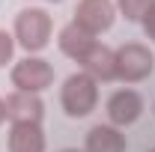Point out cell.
<instances>
[{"label": "cell", "mask_w": 155, "mask_h": 152, "mask_svg": "<svg viewBox=\"0 0 155 152\" xmlns=\"http://www.w3.org/2000/svg\"><path fill=\"white\" fill-rule=\"evenodd\" d=\"M9 81H12V90L42 95L45 90L54 87V66H51L45 57H39V54H27L24 60L12 63Z\"/></svg>", "instance_id": "3"}, {"label": "cell", "mask_w": 155, "mask_h": 152, "mask_svg": "<svg viewBox=\"0 0 155 152\" xmlns=\"http://www.w3.org/2000/svg\"><path fill=\"white\" fill-rule=\"evenodd\" d=\"M114 3H116V12L125 21H134V24H140L146 18V12L155 6V0H114Z\"/></svg>", "instance_id": "12"}, {"label": "cell", "mask_w": 155, "mask_h": 152, "mask_svg": "<svg viewBox=\"0 0 155 152\" xmlns=\"http://www.w3.org/2000/svg\"><path fill=\"white\" fill-rule=\"evenodd\" d=\"M3 104H6V119L9 122H39L42 125V116H45L42 95L12 90V93L3 98Z\"/></svg>", "instance_id": "8"}, {"label": "cell", "mask_w": 155, "mask_h": 152, "mask_svg": "<svg viewBox=\"0 0 155 152\" xmlns=\"http://www.w3.org/2000/svg\"><path fill=\"white\" fill-rule=\"evenodd\" d=\"M15 36L9 33V30H3L0 27V69H6L9 63H12V57H15Z\"/></svg>", "instance_id": "13"}, {"label": "cell", "mask_w": 155, "mask_h": 152, "mask_svg": "<svg viewBox=\"0 0 155 152\" xmlns=\"http://www.w3.org/2000/svg\"><path fill=\"white\" fill-rule=\"evenodd\" d=\"M125 134L122 128H114L110 122H98L87 131L84 152H125Z\"/></svg>", "instance_id": "11"}, {"label": "cell", "mask_w": 155, "mask_h": 152, "mask_svg": "<svg viewBox=\"0 0 155 152\" xmlns=\"http://www.w3.org/2000/svg\"><path fill=\"white\" fill-rule=\"evenodd\" d=\"M12 36H15V45L24 48L27 54H42L51 45V36H54V21L48 15V9H42V6H24L15 15Z\"/></svg>", "instance_id": "1"}, {"label": "cell", "mask_w": 155, "mask_h": 152, "mask_svg": "<svg viewBox=\"0 0 155 152\" xmlns=\"http://www.w3.org/2000/svg\"><path fill=\"white\" fill-rule=\"evenodd\" d=\"M60 104H63L66 116H72V119L90 116L98 104V84L81 69L72 72L60 87Z\"/></svg>", "instance_id": "2"}, {"label": "cell", "mask_w": 155, "mask_h": 152, "mask_svg": "<svg viewBox=\"0 0 155 152\" xmlns=\"http://www.w3.org/2000/svg\"><path fill=\"white\" fill-rule=\"evenodd\" d=\"M9 152H48V140L39 122H9L6 134Z\"/></svg>", "instance_id": "9"}, {"label": "cell", "mask_w": 155, "mask_h": 152, "mask_svg": "<svg viewBox=\"0 0 155 152\" xmlns=\"http://www.w3.org/2000/svg\"><path fill=\"white\" fill-rule=\"evenodd\" d=\"M96 42H98V39L90 36L87 30H81L75 21H69L66 27H60V33H57L60 51H63L69 60H75V63H81V60L87 57V54H90V48H93Z\"/></svg>", "instance_id": "10"}, {"label": "cell", "mask_w": 155, "mask_h": 152, "mask_svg": "<svg viewBox=\"0 0 155 152\" xmlns=\"http://www.w3.org/2000/svg\"><path fill=\"white\" fill-rule=\"evenodd\" d=\"M60 152H84V149H75V146H66V149H60Z\"/></svg>", "instance_id": "16"}, {"label": "cell", "mask_w": 155, "mask_h": 152, "mask_svg": "<svg viewBox=\"0 0 155 152\" xmlns=\"http://www.w3.org/2000/svg\"><path fill=\"white\" fill-rule=\"evenodd\" d=\"M78 66L96 84H110V81H116V48H107L104 42H96L90 48V54L81 60Z\"/></svg>", "instance_id": "7"}, {"label": "cell", "mask_w": 155, "mask_h": 152, "mask_svg": "<svg viewBox=\"0 0 155 152\" xmlns=\"http://www.w3.org/2000/svg\"><path fill=\"white\" fill-rule=\"evenodd\" d=\"M48 3H60V0H48Z\"/></svg>", "instance_id": "17"}, {"label": "cell", "mask_w": 155, "mask_h": 152, "mask_svg": "<svg viewBox=\"0 0 155 152\" xmlns=\"http://www.w3.org/2000/svg\"><path fill=\"white\" fill-rule=\"evenodd\" d=\"M6 122V104H3V98H0V125Z\"/></svg>", "instance_id": "15"}, {"label": "cell", "mask_w": 155, "mask_h": 152, "mask_svg": "<svg viewBox=\"0 0 155 152\" xmlns=\"http://www.w3.org/2000/svg\"><path fill=\"white\" fill-rule=\"evenodd\" d=\"M155 72V57L143 42H125L116 48V81L140 84Z\"/></svg>", "instance_id": "4"}, {"label": "cell", "mask_w": 155, "mask_h": 152, "mask_svg": "<svg viewBox=\"0 0 155 152\" xmlns=\"http://www.w3.org/2000/svg\"><path fill=\"white\" fill-rule=\"evenodd\" d=\"M143 107H146V101L137 90H116L104 104V114L114 128H128L143 116Z\"/></svg>", "instance_id": "6"}, {"label": "cell", "mask_w": 155, "mask_h": 152, "mask_svg": "<svg viewBox=\"0 0 155 152\" xmlns=\"http://www.w3.org/2000/svg\"><path fill=\"white\" fill-rule=\"evenodd\" d=\"M116 3L114 0H78L75 12H72V21H75L81 30H87L90 36H101L114 27L116 21Z\"/></svg>", "instance_id": "5"}, {"label": "cell", "mask_w": 155, "mask_h": 152, "mask_svg": "<svg viewBox=\"0 0 155 152\" xmlns=\"http://www.w3.org/2000/svg\"><path fill=\"white\" fill-rule=\"evenodd\" d=\"M140 27H143V33H146V39H152L155 42V6L146 12V18L140 21Z\"/></svg>", "instance_id": "14"}, {"label": "cell", "mask_w": 155, "mask_h": 152, "mask_svg": "<svg viewBox=\"0 0 155 152\" xmlns=\"http://www.w3.org/2000/svg\"><path fill=\"white\" fill-rule=\"evenodd\" d=\"M149 152H155V149H149Z\"/></svg>", "instance_id": "18"}]
</instances>
